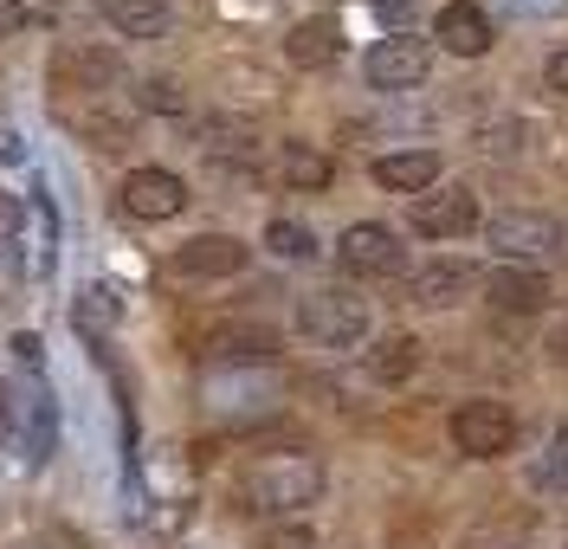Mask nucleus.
Masks as SVG:
<instances>
[{
    "mask_svg": "<svg viewBox=\"0 0 568 549\" xmlns=\"http://www.w3.org/2000/svg\"><path fill=\"white\" fill-rule=\"evenodd\" d=\"M71 78H84V91H91V84H110V78H116V59H110V52H65L59 84H71Z\"/></svg>",
    "mask_w": 568,
    "mask_h": 549,
    "instance_id": "obj_23",
    "label": "nucleus"
},
{
    "mask_svg": "<svg viewBox=\"0 0 568 549\" xmlns=\"http://www.w3.org/2000/svg\"><path fill=\"white\" fill-rule=\"evenodd\" d=\"M252 246L246 240H233V233H201V240H187L175 253V272L181 278H233V272H246Z\"/></svg>",
    "mask_w": 568,
    "mask_h": 549,
    "instance_id": "obj_11",
    "label": "nucleus"
},
{
    "mask_svg": "<svg viewBox=\"0 0 568 549\" xmlns=\"http://www.w3.org/2000/svg\"><path fill=\"white\" fill-rule=\"evenodd\" d=\"M407 226H414L420 240H459V233L478 226V194H471V187H433V194L414 201Z\"/></svg>",
    "mask_w": 568,
    "mask_h": 549,
    "instance_id": "obj_7",
    "label": "nucleus"
},
{
    "mask_svg": "<svg viewBox=\"0 0 568 549\" xmlns=\"http://www.w3.org/2000/svg\"><path fill=\"white\" fill-rule=\"evenodd\" d=\"M20 27H27V7H20V0H0V45L20 33Z\"/></svg>",
    "mask_w": 568,
    "mask_h": 549,
    "instance_id": "obj_28",
    "label": "nucleus"
},
{
    "mask_svg": "<svg viewBox=\"0 0 568 549\" xmlns=\"http://www.w3.org/2000/svg\"><path fill=\"white\" fill-rule=\"evenodd\" d=\"M278 175H284L291 187H304V194H323L336 169H329V155H323V149H311V143H284V162H278Z\"/></svg>",
    "mask_w": 568,
    "mask_h": 549,
    "instance_id": "obj_19",
    "label": "nucleus"
},
{
    "mask_svg": "<svg viewBox=\"0 0 568 549\" xmlns=\"http://www.w3.org/2000/svg\"><path fill=\"white\" fill-rule=\"evenodd\" d=\"M542 78H549V91H556V98H568V45H562V52H549Z\"/></svg>",
    "mask_w": 568,
    "mask_h": 549,
    "instance_id": "obj_27",
    "label": "nucleus"
},
{
    "mask_svg": "<svg viewBox=\"0 0 568 549\" xmlns=\"http://www.w3.org/2000/svg\"><path fill=\"white\" fill-rule=\"evenodd\" d=\"M471 285H485L471 265H459V258H433V265H420V272L407 278V297L426 304V311H446V304L471 297Z\"/></svg>",
    "mask_w": 568,
    "mask_h": 549,
    "instance_id": "obj_12",
    "label": "nucleus"
},
{
    "mask_svg": "<svg viewBox=\"0 0 568 549\" xmlns=\"http://www.w3.org/2000/svg\"><path fill=\"white\" fill-rule=\"evenodd\" d=\"M297 329L317 343V349H355L362 336H368V304L355 292H311L297 304Z\"/></svg>",
    "mask_w": 568,
    "mask_h": 549,
    "instance_id": "obj_2",
    "label": "nucleus"
},
{
    "mask_svg": "<svg viewBox=\"0 0 568 549\" xmlns=\"http://www.w3.org/2000/svg\"><path fill=\"white\" fill-rule=\"evenodd\" d=\"M414 368H420V343L414 336H388L382 349H368V382H382V388H400Z\"/></svg>",
    "mask_w": 568,
    "mask_h": 549,
    "instance_id": "obj_18",
    "label": "nucleus"
},
{
    "mask_svg": "<svg viewBox=\"0 0 568 549\" xmlns=\"http://www.w3.org/2000/svg\"><path fill=\"white\" fill-rule=\"evenodd\" d=\"M485 246H491L504 265H524V258H549L562 246V220L556 214H536V207H510L485 226Z\"/></svg>",
    "mask_w": 568,
    "mask_h": 549,
    "instance_id": "obj_3",
    "label": "nucleus"
},
{
    "mask_svg": "<svg viewBox=\"0 0 568 549\" xmlns=\"http://www.w3.org/2000/svg\"><path fill=\"white\" fill-rule=\"evenodd\" d=\"M201 143H207V155H252V123L213 116V123H201Z\"/></svg>",
    "mask_w": 568,
    "mask_h": 549,
    "instance_id": "obj_21",
    "label": "nucleus"
},
{
    "mask_svg": "<svg viewBox=\"0 0 568 549\" xmlns=\"http://www.w3.org/2000/svg\"><path fill=\"white\" fill-rule=\"evenodd\" d=\"M246 498L252 511H272V517H297L323 498V466L311 453H278V459H258L246 472Z\"/></svg>",
    "mask_w": 568,
    "mask_h": 549,
    "instance_id": "obj_1",
    "label": "nucleus"
},
{
    "mask_svg": "<svg viewBox=\"0 0 568 549\" xmlns=\"http://www.w3.org/2000/svg\"><path fill=\"white\" fill-rule=\"evenodd\" d=\"M284 59L297 65V72H323V65H336L343 59V27L317 13V20H297L291 33H284Z\"/></svg>",
    "mask_w": 568,
    "mask_h": 549,
    "instance_id": "obj_14",
    "label": "nucleus"
},
{
    "mask_svg": "<svg viewBox=\"0 0 568 549\" xmlns=\"http://www.w3.org/2000/svg\"><path fill=\"white\" fill-rule=\"evenodd\" d=\"M13 356H20V368H39V336L20 329V336H13Z\"/></svg>",
    "mask_w": 568,
    "mask_h": 549,
    "instance_id": "obj_30",
    "label": "nucleus"
},
{
    "mask_svg": "<svg viewBox=\"0 0 568 549\" xmlns=\"http://www.w3.org/2000/svg\"><path fill=\"white\" fill-rule=\"evenodd\" d=\"M426 72H433V45H426L420 33L375 39L368 59H362V78H368L375 91H414V84H426Z\"/></svg>",
    "mask_w": 568,
    "mask_h": 549,
    "instance_id": "obj_4",
    "label": "nucleus"
},
{
    "mask_svg": "<svg viewBox=\"0 0 568 549\" xmlns=\"http://www.w3.org/2000/svg\"><path fill=\"white\" fill-rule=\"evenodd\" d=\"M336 265L349 272V278H394L407 253H400V233L382 226V220H355L349 233L336 240Z\"/></svg>",
    "mask_w": 568,
    "mask_h": 549,
    "instance_id": "obj_5",
    "label": "nucleus"
},
{
    "mask_svg": "<svg viewBox=\"0 0 568 549\" xmlns=\"http://www.w3.org/2000/svg\"><path fill=\"white\" fill-rule=\"evenodd\" d=\"M187 207V182L175 169H130L123 175V214L130 220H175Z\"/></svg>",
    "mask_w": 568,
    "mask_h": 549,
    "instance_id": "obj_8",
    "label": "nucleus"
},
{
    "mask_svg": "<svg viewBox=\"0 0 568 549\" xmlns=\"http://www.w3.org/2000/svg\"><path fill=\"white\" fill-rule=\"evenodd\" d=\"M207 407L226 414V420H265L278 407V382H265V375H213Z\"/></svg>",
    "mask_w": 568,
    "mask_h": 549,
    "instance_id": "obj_10",
    "label": "nucleus"
},
{
    "mask_svg": "<svg viewBox=\"0 0 568 549\" xmlns=\"http://www.w3.org/2000/svg\"><path fill=\"white\" fill-rule=\"evenodd\" d=\"M104 13L123 39H162L169 33V0H104Z\"/></svg>",
    "mask_w": 568,
    "mask_h": 549,
    "instance_id": "obj_17",
    "label": "nucleus"
},
{
    "mask_svg": "<svg viewBox=\"0 0 568 549\" xmlns=\"http://www.w3.org/2000/svg\"><path fill=\"white\" fill-rule=\"evenodd\" d=\"M556 356H562V363H568V329H562V336H556Z\"/></svg>",
    "mask_w": 568,
    "mask_h": 549,
    "instance_id": "obj_33",
    "label": "nucleus"
},
{
    "mask_svg": "<svg viewBox=\"0 0 568 549\" xmlns=\"http://www.w3.org/2000/svg\"><path fill=\"white\" fill-rule=\"evenodd\" d=\"M84 136H91L98 149H123L130 143V116H116V110H91V116H84Z\"/></svg>",
    "mask_w": 568,
    "mask_h": 549,
    "instance_id": "obj_24",
    "label": "nucleus"
},
{
    "mask_svg": "<svg viewBox=\"0 0 568 549\" xmlns=\"http://www.w3.org/2000/svg\"><path fill=\"white\" fill-rule=\"evenodd\" d=\"M375 182L388 194H426L439 182V149H400V155H375Z\"/></svg>",
    "mask_w": 568,
    "mask_h": 549,
    "instance_id": "obj_16",
    "label": "nucleus"
},
{
    "mask_svg": "<svg viewBox=\"0 0 568 549\" xmlns=\"http://www.w3.org/2000/svg\"><path fill=\"white\" fill-rule=\"evenodd\" d=\"M13 233H20V207H13V201H7V194H0V246H7V240H13Z\"/></svg>",
    "mask_w": 568,
    "mask_h": 549,
    "instance_id": "obj_31",
    "label": "nucleus"
},
{
    "mask_svg": "<svg viewBox=\"0 0 568 549\" xmlns=\"http://www.w3.org/2000/svg\"><path fill=\"white\" fill-rule=\"evenodd\" d=\"M530 478L542 491H568V427H549L542 453L530 459Z\"/></svg>",
    "mask_w": 568,
    "mask_h": 549,
    "instance_id": "obj_20",
    "label": "nucleus"
},
{
    "mask_svg": "<svg viewBox=\"0 0 568 549\" xmlns=\"http://www.w3.org/2000/svg\"><path fill=\"white\" fill-rule=\"evenodd\" d=\"M485 297L497 311H510V317H536V311H549V278L530 272V265H497L485 278Z\"/></svg>",
    "mask_w": 568,
    "mask_h": 549,
    "instance_id": "obj_13",
    "label": "nucleus"
},
{
    "mask_svg": "<svg viewBox=\"0 0 568 549\" xmlns=\"http://www.w3.org/2000/svg\"><path fill=\"white\" fill-rule=\"evenodd\" d=\"M207 356L213 363H233V368H258V363H272L278 356V329H265V324H226V329H213L207 336Z\"/></svg>",
    "mask_w": 568,
    "mask_h": 549,
    "instance_id": "obj_15",
    "label": "nucleus"
},
{
    "mask_svg": "<svg viewBox=\"0 0 568 549\" xmlns=\"http://www.w3.org/2000/svg\"><path fill=\"white\" fill-rule=\"evenodd\" d=\"M265 549H311L304 530H278V537H265Z\"/></svg>",
    "mask_w": 568,
    "mask_h": 549,
    "instance_id": "obj_32",
    "label": "nucleus"
},
{
    "mask_svg": "<svg viewBox=\"0 0 568 549\" xmlns=\"http://www.w3.org/2000/svg\"><path fill=\"white\" fill-rule=\"evenodd\" d=\"M265 246L278 258H311L317 253V233H311L304 220H272V226H265Z\"/></svg>",
    "mask_w": 568,
    "mask_h": 549,
    "instance_id": "obj_22",
    "label": "nucleus"
},
{
    "mask_svg": "<svg viewBox=\"0 0 568 549\" xmlns=\"http://www.w3.org/2000/svg\"><path fill=\"white\" fill-rule=\"evenodd\" d=\"M453 446L471 453V459H504L517 446V414L504 401H465L453 414Z\"/></svg>",
    "mask_w": 568,
    "mask_h": 549,
    "instance_id": "obj_6",
    "label": "nucleus"
},
{
    "mask_svg": "<svg viewBox=\"0 0 568 549\" xmlns=\"http://www.w3.org/2000/svg\"><path fill=\"white\" fill-rule=\"evenodd\" d=\"M524 13H536V20H562L568 13V0H517Z\"/></svg>",
    "mask_w": 568,
    "mask_h": 549,
    "instance_id": "obj_29",
    "label": "nucleus"
},
{
    "mask_svg": "<svg viewBox=\"0 0 568 549\" xmlns=\"http://www.w3.org/2000/svg\"><path fill=\"white\" fill-rule=\"evenodd\" d=\"M433 39H439L446 52H459V59H485L497 45V27L478 0H446L439 20H433Z\"/></svg>",
    "mask_w": 568,
    "mask_h": 549,
    "instance_id": "obj_9",
    "label": "nucleus"
},
{
    "mask_svg": "<svg viewBox=\"0 0 568 549\" xmlns=\"http://www.w3.org/2000/svg\"><path fill=\"white\" fill-rule=\"evenodd\" d=\"M142 110L181 116V110H187V98H181V84H175V78H149V84H142Z\"/></svg>",
    "mask_w": 568,
    "mask_h": 549,
    "instance_id": "obj_26",
    "label": "nucleus"
},
{
    "mask_svg": "<svg viewBox=\"0 0 568 549\" xmlns=\"http://www.w3.org/2000/svg\"><path fill=\"white\" fill-rule=\"evenodd\" d=\"M104 324H116V297H110L104 285H98V292L78 297V329L91 336V329H104Z\"/></svg>",
    "mask_w": 568,
    "mask_h": 549,
    "instance_id": "obj_25",
    "label": "nucleus"
}]
</instances>
